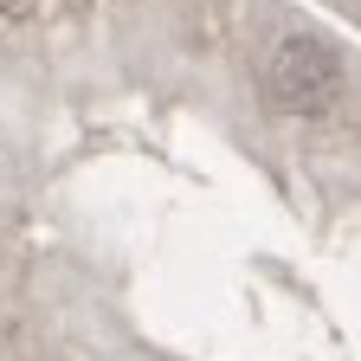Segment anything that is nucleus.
<instances>
[{
	"label": "nucleus",
	"mask_w": 361,
	"mask_h": 361,
	"mask_svg": "<svg viewBox=\"0 0 361 361\" xmlns=\"http://www.w3.org/2000/svg\"><path fill=\"white\" fill-rule=\"evenodd\" d=\"M264 90H271V104L290 110V116H316V110H329L336 104V90H342V59L329 52L323 39H284L278 52H271L264 65Z\"/></svg>",
	"instance_id": "f257e3e1"
},
{
	"label": "nucleus",
	"mask_w": 361,
	"mask_h": 361,
	"mask_svg": "<svg viewBox=\"0 0 361 361\" xmlns=\"http://www.w3.org/2000/svg\"><path fill=\"white\" fill-rule=\"evenodd\" d=\"M32 7H39V0H0V20H26Z\"/></svg>",
	"instance_id": "f03ea898"
}]
</instances>
